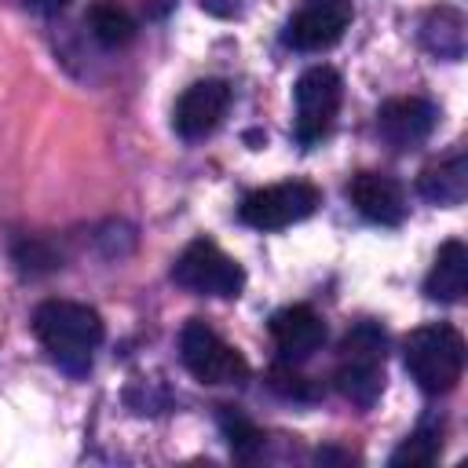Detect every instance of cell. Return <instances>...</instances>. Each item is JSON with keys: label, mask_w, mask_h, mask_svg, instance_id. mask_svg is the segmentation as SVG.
Masks as SVG:
<instances>
[{"label": "cell", "mask_w": 468, "mask_h": 468, "mask_svg": "<svg viewBox=\"0 0 468 468\" xmlns=\"http://www.w3.org/2000/svg\"><path fill=\"white\" fill-rule=\"evenodd\" d=\"M33 333L51 362L69 377H84L91 369V355L106 336L99 311L77 300H44L33 311Z\"/></svg>", "instance_id": "6da1fadb"}, {"label": "cell", "mask_w": 468, "mask_h": 468, "mask_svg": "<svg viewBox=\"0 0 468 468\" xmlns=\"http://www.w3.org/2000/svg\"><path fill=\"white\" fill-rule=\"evenodd\" d=\"M464 336L446 322L417 325L402 340V366L424 395H446L464 373Z\"/></svg>", "instance_id": "7a4b0ae2"}, {"label": "cell", "mask_w": 468, "mask_h": 468, "mask_svg": "<svg viewBox=\"0 0 468 468\" xmlns=\"http://www.w3.org/2000/svg\"><path fill=\"white\" fill-rule=\"evenodd\" d=\"M384 355H388V333L377 322H358L340 340V366L333 373L336 391L358 406L373 410L384 391Z\"/></svg>", "instance_id": "3957f363"}, {"label": "cell", "mask_w": 468, "mask_h": 468, "mask_svg": "<svg viewBox=\"0 0 468 468\" xmlns=\"http://www.w3.org/2000/svg\"><path fill=\"white\" fill-rule=\"evenodd\" d=\"M172 282L194 296H216L234 300L245 289V271L238 260H230L216 241L194 238L172 263Z\"/></svg>", "instance_id": "277c9868"}, {"label": "cell", "mask_w": 468, "mask_h": 468, "mask_svg": "<svg viewBox=\"0 0 468 468\" xmlns=\"http://www.w3.org/2000/svg\"><path fill=\"white\" fill-rule=\"evenodd\" d=\"M322 205V190L307 179H285L263 190H252L241 197L238 216L252 230H285L292 223H303Z\"/></svg>", "instance_id": "5b68a950"}, {"label": "cell", "mask_w": 468, "mask_h": 468, "mask_svg": "<svg viewBox=\"0 0 468 468\" xmlns=\"http://www.w3.org/2000/svg\"><path fill=\"white\" fill-rule=\"evenodd\" d=\"M179 358L190 369L194 380L201 384H245L249 380V362L241 358L238 347H230L208 322L190 318L179 333Z\"/></svg>", "instance_id": "8992f818"}, {"label": "cell", "mask_w": 468, "mask_h": 468, "mask_svg": "<svg viewBox=\"0 0 468 468\" xmlns=\"http://www.w3.org/2000/svg\"><path fill=\"white\" fill-rule=\"evenodd\" d=\"M292 102H296V124L292 135L300 146H314L322 135H329L340 102H344V80L336 69L329 66H311L300 73L296 88H292Z\"/></svg>", "instance_id": "52a82bcc"}, {"label": "cell", "mask_w": 468, "mask_h": 468, "mask_svg": "<svg viewBox=\"0 0 468 468\" xmlns=\"http://www.w3.org/2000/svg\"><path fill=\"white\" fill-rule=\"evenodd\" d=\"M351 18H355L351 0H303L289 15L282 40L292 51H325L344 37Z\"/></svg>", "instance_id": "ba28073f"}, {"label": "cell", "mask_w": 468, "mask_h": 468, "mask_svg": "<svg viewBox=\"0 0 468 468\" xmlns=\"http://www.w3.org/2000/svg\"><path fill=\"white\" fill-rule=\"evenodd\" d=\"M227 110H230V84L219 77H205L179 95L172 110V128L179 139H205L208 132L219 128Z\"/></svg>", "instance_id": "9c48e42d"}, {"label": "cell", "mask_w": 468, "mask_h": 468, "mask_svg": "<svg viewBox=\"0 0 468 468\" xmlns=\"http://www.w3.org/2000/svg\"><path fill=\"white\" fill-rule=\"evenodd\" d=\"M439 124V110L435 102L420 99V95H402V99H388L377 110V132L391 150H417L420 143H428V135Z\"/></svg>", "instance_id": "30bf717a"}, {"label": "cell", "mask_w": 468, "mask_h": 468, "mask_svg": "<svg viewBox=\"0 0 468 468\" xmlns=\"http://www.w3.org/2000/svg\"><path fill=\"white\" fill-rule=\"evenodd\" d=\"M347 197L355 205V212L377 227H399L406 219V190L399 179L384 176V172H358L347 183Z\"/></svg>", "instance_id": "8fae6325"}, {"label": "cell", "mask_w": 468, "mask_h": 468, "mask_svg": "<svg viewBox=\"0 0 468 468\" xmlns=\"http://www.w3.org/2000/svg\"><path fill=\"white\" fill-rule=\"evenodd\" d=\"M267 329H271V340H274L282 362H292V366L311 358L325 344V322L307 303H289V307L274 311Z\"/></svg>", "instance_id": "7c38bea8"}, {"label": "cell", "mask_w": 468, "mask_h": 468, "mask_svg": "<svg viewBox=\"0 0 468 468\" xmlns=\"http://www.w3.org/2000/svg\"><path fill=\"white\" fill-rule=\"evenodd\" d=\"M468 292V245L450 238L439 245L431 271L424 278V296L435 303H457Z\"/></svg>", "instance_id": "4fadbf2b"}, {"label": "cell", "mask_w": 468, "mask_h": 468, "mask_svg": "<svg viewBox=\"0 0 468 468\" xmlns=\"http://www.w3.org/2000/svg\"><path fill=\"white\" fill-rule=\"evenodd\" d=\"M417 194L431 205H442V208L464 205V197H468V161H464V154L457 150L446 161L428 165L417 176Z\"/></svg>", "instance_id": "5bb4252c"}, {"label": "cell", "mask_w": 468, "mask_h": 468, "mask_svg": "<svg viewBox=\"0 0 468 468\" xmlns=\"http://www.w3.org/2000/svg\"><path fill=\"white\" fill-rule=\"evenodd\" d=\"M424 44L439 55V58H450L457 62L464 55V15L453 11V7H439L424 18V29H420Z\"/></svg>", "instance_id": "9a60e30c"}, {"label": "cell", "mask_w": 468, "mask_h": 468, "mask_svg": "<svg viewBox=\"0 0 468 468\" xmlns=\"http://www.w3.org/2000/svg\"><path fill=\"white\" fill-rule=\"evenodd\" d=\"M88 29L102 48H124L135 40V18L110 0H99L88 7Z\"/></svg>", "instance_id": "2e32d148"}, {"label": "cell", "mask_w": 468, "mask_h": 468, "mask_svg": "<svg viewBox=\"0 0 468 468\" xmlns=\"http://www.w3.org/2000/svg\"><path fill=\"white\" fill-rule=\"evenodd\" d=\"M219 431H223V439L230 442L234 457H241V461L256 457L260 446H263V431H260L238 406H219Z\"/></svg>", "instance_id": "e0dca14e"}, {"label": "cell", "mask_w": 468, "mask_h": 468, "mask_svg": "<svg viewBox=\"0 0 468 468\" xmlns=\"http://www.w3.org/2000/svg\"><path fill=\"white\" fill-rule=\"evenodd\" d=\"M442 450V439H439V428H428L420 424L410 439H402V446L388 457L391 468H420V464H431Z\"/></svg>", "instance_id": "ac0fdd59"}, {"label": "cell", "mask_w": 468, "mask_h": 468, "mask_svg": "<svg viewBox=\"0 0 468 468\" xmlns=\"http://www.w3.org/2000/svg\"><path fill=\"white\" fill-rule=\"evenodd\" d=\"M267 384H271V391H274V395H282V399H289V402H314V399H318V384H314V380H307L303 373H296V369H292V362L271 366Z\"/></svg>", "instance_id": "d6986e66"}, {"label": "cell", "mask_w": 468, "mask_h": 468, "mask_svg": "<svg viewBox=\"0 0 468 468\" xmlns=\"http://www.w3.org/2000/svg\"><path fill=\"white\" fill-rule=\"evenodd\" d=\"M201 7L208 11V15H216V18H234L241 7H238V0H201Z\"/></svg>", "instance_id": "ffe728a7"}, {"label": "cell", "mask_w": 468, "mask_h": 468, "mask_svg": "<svg viewBox=\"0 0 468 468\" xmlns=\"http://www.w3.org/2000/svg\"><path fill=\"white\" fill-rule=\"evenodd\" d=\"M37 15H58V11H66L69 7V0H26Z\"/></svg>", "instance_id": "44dd1931"}, {"label": "cell", "mask_w": 468, "mask_h": 468, "mask_svg": "<svg viewBox=\"0 0 468 468\" xmlns=\"http://www.w3.org/2000/svg\"><path fill=\"white\" fill-rule=\"evenodd\" d=\"M318 461H351V453H340V450H318Z\"/></svg>", "instance_id": "7402d4cb"}]
</instances>
